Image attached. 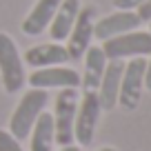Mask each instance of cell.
Instances as JSON below:
<instances>
[{
	"mask_svg": "<svg viewBox=\"0 0 151 151\" xmlns=\"http://www.w3.org/2000/svg\"><path fill=\"white\" fill-rule=\"evenodd\" d=\"M47 102H49V93L45 89H29L27 93H22L20 102L16 104V111L9 118V133L16 140L29 138L38 116L47 109Z\"/></svg>",
	"mask_w": 151,
	"mask_h": 151,
	"instance_id": "cell-1",
	"label": "cell"
},
{
	"mask_svg": "<svg viewBox=\"0 0 151 151\" xmlns=\"http://www.w3.org/2000/svg\"><path fill=\"white\" fill-rule=\"evenodd\" d=\"M0 80L7 93H18L27 82L24 62L9 33L0 31Z\"/></svg>",
	"mask_w": 151,
	"mask_h": 151,
	"instance_id": "cell-2",
	"label": "cell"
},
{
	"mask_svg": "<svg viewBox=\"0 0 151 151\" xmlns=\"http://www.w3.org/2000/svg\"><path fill=\"white\" fill-rule=\"evenodd\" d=\"M107 60H124V58H145L151 56V31H127L102 42Z\"/></svg>",
	"mask_w": 151,
	"mask_h": 151,
	"instance_id": "cell-3",
	"label": "cell"
},
{
	"mask_svg": "<svg viewBox=\"0 0 151 151\" xmlns=\"http://www.w3.org/2000/svg\"><path fill=\"white\" fill-rule=\"evenodd\" d=\"M100 111H102V107L98 100V91H85L82 98L78 100L76 120H73V140L80 147H89L93 142Z\"/></svg>",
	"mask_w": 151,
	"mask_h": 151,
	"instance_id": "cell-4",
	"label": "cell"
},
{
	"mask_svg": "<svg viewBox=\"0 0 151 151\" xmlns=\"http://www.w3.org/2000/svg\"><path fill=\"white\" fill-rule=\"evenodd\" d=\"M78 100H80L78 89H60V93L56 96V111L51 116H53L58 147H67L73 142V120H76Z\"/></svg>",
	"mask_w": 151,
	"mask_h": 151,
	"instance_id": "cell-5",
	"label": "cell"
},
{
	"mask_svg": "<svg viewBox=\"0 0 151 151\" xmlns=\"http://www.w3.org/2000/svg\"><path fill=\"white\" fill-rule=\"evenodd\" d=\"M145 89V58H131L124 65L118 91V107L122 111H136Z\"/></svg>",
	"mask_w": 151,
	"mask_h": 151,
	"instance_id": "cell-6",
	"label": "cell"
},
{
	"mask_svg": "<svg viewBox=\"0 0 151 151\" xmlns=\"http://www.w3.org/2000/svg\"><path fill=\"white\" fill-rule=\"evenodd\" d=\"M93 24H96V7L87 5L80 7L78 18L67 36V53L69 60H82L85 51L91 47V38H93Z\"/></svg>",
	"mask_w": 151,
	"mask_h": 151,
	"instance_id": "cell-7",
	"label": "cell"
},
{
	"mask_svg": "<svg viewBox=\"0 0 151 151\" xmlns=\"http://www.w3.org/2000/svg\"><path fill=\"white\" fill-rule=\"evenodd\" d=\"M31 89H78L80 87V73L69 67H42L29 76Z\"/></svg>",
	"mask_w": 151,
	"mask_h": 151,
	"instance_id": "cell-8",
	"label": "cell"
},
{
	"mask_svg": "<svg viewBox=\"0 0 151 151\" xmlns=\"http://www.w3.org/2000/svg\"><path fill=\"white\" fill-rule=\"evenodd\" d=\"M142 24V20L138 18L136 11H113V14L100 18L98 22L93 24V36L98 40H109V38H116L120 33H127V31H136L138 27Z\"/></svg>",
	"mask_w": 151,
	"mask_h": 151,
	"instance_id": "cell-9",
	"label": "cell"
},
{
	"mask_svg": "<svg viewBox=\"0 0 151 151\" xmlns=\"http://www.w3.org/2000/svg\"><path fill=\"white\" fill-rule=\"evenodd\" d=\"M124 62L122 60H109L104 67L102 80L98 87V100L102 111H111L118 107V91H120V80H122Z\"/></svg>",
	"mask_w": 151,
	"mask_h": 151,
	"instance_id": "cell-10",
	"label": "cell"
},
{
	"mask_svg": "<svg viewBox=\"0 0 151 151\" xmlns=\"http://www.w3.org/2000/svg\"><path fill=\"white\" fill-rule=\"evenodd\" d=\"M22 62H27L33 69H42V67H56L69 62V53L67 47L60 42H42L36 47L27 49L22 56Z\"/></svg>",
	"mask_w": 151,
	"mask_h": 151,
	"instance_id": "cell-11",
	"label": "cell"
},
{
	"mask_svg": "<svg viewBox=\"0 0 151 151\" xmlns=\"http://www.w3.org/2000/svg\"><path fill=\"white\" fill-rule=\"evenodd\" d=\"M80 0H60L56 14H53L51 22H49V36H51L53 42H60L67 40L71 27H73L76 18H78V11H80Z\"/></svg>",
	"mask_w": 151,
	"mask_h": 151,
	"instance_id": "cell-12",
	"label": "cell"
},
{
	"mask_svg": "<svg viewBox=\"0 0 151 151\" xmlns=\"http://www.w3.org/2000/svg\"><path fill=\"white\" fill-rule=\"evenodd\" d=\"M60 0H36L33 9L27 14V18L22 20V33L24 36H40L45 29L49 27L53 14H56Z\"/></svg>",
	"mask_w": 151,
	"mask_h": 151,
	"instance_id": "cell-13",
	"label": "cell"
},
{
	"mask_svg": "<svg viewBox=\"0 0 151 151\" xmlns=\"http://www.w3.org/2000/svg\"><path fill=\"white\" fill-rule=\"evenodd\" d=\"M85 73L80 78L82 91H98L100 80H102L104 67H107V56H104L102 47H89L85 51Z\"/></svg>",
	"mask_w": 151,
	"mask_h": 151,
	"instance_id": "cell-14",
	"label": "cell"
},
{
	"mask_svg": "<svg viewBox=\"0 0 151 151\" xmlns=\"http://www.w3.org/2000/svg\"><path fill=\"white\" fill-rule=\"evenodd\" d=\"M56 145V129H53V116L42 111L38 116L36 124L31 127L29 138V151H51Z\"/></svg>",
	"mask_w": 151,
	"mask_h": 151,
	"instance_id": "cell-15",
	"label": "cell"
},
{
	"mask_svg": "<svg viewBox=\"0 0 151 151\" xmlns=\"http://www.w3.org/2000/svg\"><path fill=\"white\" fill-rule=\"evenodd\" d=\"M0 151H24L20 147V140H16L7 129H0Z\"/></svg>",
	"mask_w": 151,
	"mask_h": 151,
	"instance_id": "cell-16",
	"label": "cell"
},
{
	"mask_svg": "<svg viewBox=\"0 0 151 151\" xmlns=\"http://www.w3.org/2000/svg\"><path fill=\"white\" fill-rule=\"evenodd\" d=\"M145 0H113V7L120 11H136Z\"/></svg>",
	"mask_w": 151,
	"mask_h": 151,
	"instance_id": "cell-17",
	"label": "cell"
},
{
	"mask_svg": "<svg viewBox=\"0 0 151 151\" xmlns=\"http://www.w3.org/2000/svg\"><path fill=\"white\" fill-rule=\"evenodd\" d=\"M136 14H138V18H140L142 22H151V0H145L136 9Z\"/></svg>",
	"mask_w": 151,
	"mask_h": 151,
	"instance_id": "cell-18",
	"label": "cell"
},
{
	"mask_svg": "<svg viewBox=\"0 0 151 151\" xmlns=\"http://www.w3.org/2000/svg\"><path fill=\"white\" fill-rule=\"evenodd\" d=\"M145 89L151 91V56L149 60H145Z\"/></svg>",
	"mask_w": 151,
	"mask_h": 151,
	"instance_id": "cell-19",
	"label": "cell"
},
{
	"mask_svg": "<svg viewBox=\"0 0 151 151\" xmlns=\"http://www.w3.org/2000/svg\"><path fill=\"white\" fill-rule=\"evenodd\" d=\"M60 151H80V147H73V145H67V147H60Z\"/></svg>",
	"mask_w": 151,
	"mask_h": 151,
	"instance_id": "cell-20",
	"label": "cell"
},
{
	"mask_svg": "<svg viewBox=\"0 0 151 151\" xmlns=\"http://www.w3.org/2000/svg\"><path fill=\"white\" fill-rule=\"evenodd\" d=\"M98 151H116L113 147H102V149H98Z\"/></svg>",
	"mask_w": 151,
	"mask_h": 151,
	"instance_id": "cell-21",
	"label": "cell"
},
{
	"mask_svg": "<svg viewBox=\"0 0 151 151\" xmlns=\"http://www.w3.org/2000/svg\"><path fill=\"white\" fill-rule=\"evenodd\" d=\"M149 31H151V22H149Z\"/></svg>",
	"mask_w": 151,
	"mask_h": 151,
	"instance_id": "cell-22",
	"label": "cell"
}]
</instances>
